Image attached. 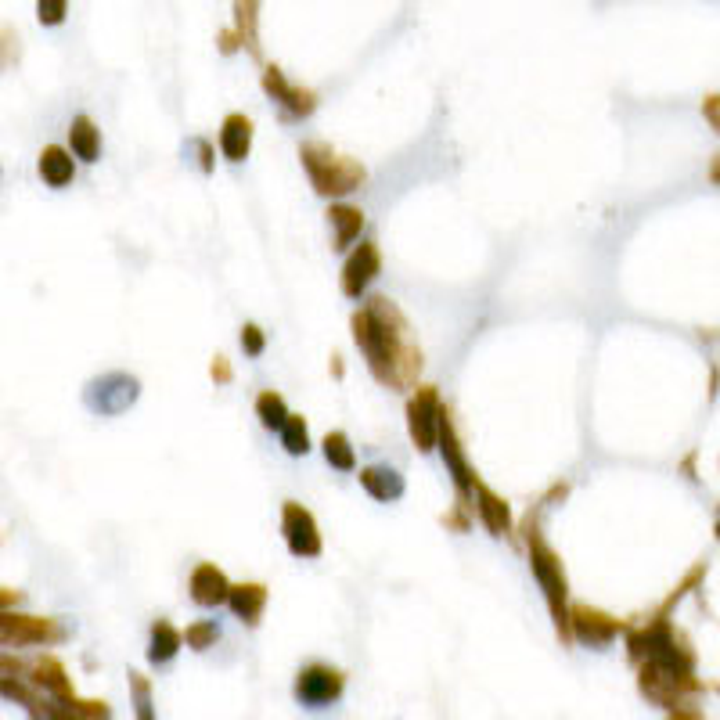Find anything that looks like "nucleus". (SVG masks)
<instances>
[{
    "instance_id": "1",
    "label": "nucleus",
    "mask_w": 720,
    "mask_h": 720,
    "mask_svg": "<svg viewBox=\"0 0 720 720\" xmlns=\"http://www.w3.org/2000/svg\"><path fill=\"white\" fill-rule=\"evenodd\" d=\"M353 342L360 346L368 371L386 389H418L422 375V346L414 339L411 321L389 296H371L350 317Z\"/></svg>"
},
{
    "instance_id": "27",
    "label": "nucleus",
    "mask_w": 720,
    "mask_h": 720,
    "mask_svg": "<svg viewBox=\"0 0 720 720\" xmlns=\"http://www.w3.org/2000/svg\"><path fill=\"white\" fill-rule=\"evenodd\" d=\"M321 447H324V461L332 468H339V472H357V450H353L350 436L342 429L328 432Z\"/></svg>"
},
{
    "instance_id": "36",
    "label": "nucleus",
    "mask_w": 720,
    "mask_h": 720,
    "mask_svg": "<svg viewBox=\"0 0 720 720\" xmlns=\"http://www.w3.org/2000/svg\"><path fill=\"white\" fill-rule=\"evenodd\" d=\"M209 378H213L216 386H231L234 382V368H231V360H227L224 353H216V357L209 360Z\"/></svg>"
},
{
    "instance_id": "35",
    "label": "nucleus",
    "mask_w": 720,
    "mask_h": 720,
    "mask_svg": "<svg viewBox=\"0 0 720 720\" xmlns=\"http://www.w3.org/2000/svg\"><path fill=\"white\" fill-rule=\"evenodd\" d=\"M0 677H26L29 681V659H18L0 648Z\"/></svg>"
},
{
    "instance_id": "15",
    "label": "nucleus",
    "mask_w": 720,
    "mask_h": 720,
    "mask_svg": "<svg viewBox=\"0 0 720 720\" xmlns=\"http://www.w3.org/2000/svg\"><path fill=\"white\" fill-rule=\"evenodd\" d=\"M472 512L479 515V522L486 526V533L490 537H508L512 544H519V533H515V519H512V504L504 501L497 490H490V486L479 479L476 483V494H472Z\"/></svg>"
},
{
    "instance_id": "6",
    "label": "nucleus",
    "mask_w": 720,
    "mask_h": 720,
    "mask_svg": "<svg viewBox=\"0 0 720 720\" xmlns=\"http://www.w3.org/2000/svg\"><path fill=\"white\" fill-rule=\"evenodd\" d=\"M137 396H141V382L134 375H126V371H105V375L90 378L83 386V404L101 418L126 414L137 404Z\"/></svg>"
},
{
    "instance_id": "43",
    "label": "nucleus",
    "mask_w": 720,
    "mask_h": 720,
    "mask_svg": "<svg viewBox=\"0 0 720 720\" xmlns=\"http://www.w3.org/2000/svg\"><path fill=\"white\" fill-rule=\"evenodd\" d=\"M695 458H699V454H695V450H692V454H688V458L681 461V468H684V472H688V479H699V476H695Z\"/></svg>"
},
{
    "instance_id": "46",
    "label": "nucleus",
    "mask_w": 720,
    "mask_h": 720,
    "mask_svg": "<svg viewBox=\"0 0 720 720\" xmlns=\"http://www.w3.org/2000/svg\"><path fill=\"white\" fill-rule=\"evenodd\" d=\"M717 540H720V519H717Z\"/></svg>"
},
{
    "instance_id": "29",
    "label": "nucleus",
    "mask_w": 720,
    "mask_h": 720,
    "mask_svg": "<svg viewBox=\"0 0 720 720\" xmlns=\"http://www.w3.org/2000/svg\"><path fill=\"white\" fill-rule=\"evenodd\" d=\"M130 699H134V717L137 720H159L155 717V692L152 681L137 670H130Z\"/></svg>"
},
{
    "instance_id": "13",
    "label": "nucleus",
    "mask_w": 720,
    "mask_h": 720,
    "mask_svg": "<svg viewBox=\"0 0 720 720\" xmlns=\"http://www.w3.org/2000/svg\"><path fill=\"white\" fill-rule=\"evenodd\" d=\"M281 533H285L288 551L296 558H317L324 551V540H321V530H317L314 512L303 508L299 501L281 504Z\"/></svg>"
},
{
    "instance_id": "21",
    "label": "nucleus",
    "mask_w": 720,
    "mask_h": 720,
    "mask_svg": "<svg viewBox=\"0 0 720 720\" xmlns=\"http://www.w3.org/2000/svg\"><path fill=\"white\" fill-rule=\"evenodd\" d=\"M328 224H332V249H350L364 231V213L350 202H332L328 206Z\"/></svg>"
},
{
    "instance_id": "14",
    "label": "nucleus",
    "mask_w": 720,
    "mask_h": 720,
    "mask_svg": "<svg viewBox=\"0 0 720 720\" xmlns=\"http://www.w3.org/2000/svg\"><path fill=\"white\" fill-rule=\"evenodd\" d=\"M382 274V252H378V242H360L357 249L346 256V263H342V296L346 299H360L364 292L371 288V281Z\"/></svg>"
},
{
    "instance_id": "16",
    "label": "nucleus",
    "mask_w": 720,
    "mask_h": 720,
    "mask_svg": "<svg viewBox=\"0 0 720 720\" xmlns=\"http://www.w3.org/2000/svg\"><path fill=\"white\" fill-rule=\"evenodd\" d=\"M29 684H36L47 699H58V702H72L76 699V688H72V677L65 670V663L51 652L44 656L29 659Z\"/></svg>"
},
{
    "instance_id": "41",
    "label": "nucleus",
    "mask_w": 720,
    "mask_h": 720,
    "mask_svg": "<svg viewBox=\"0 0 720 720\" xmlns=\"http://www.w3.org/2000/svg\"><path fill=\"white\" fill-rule=\"evenodd\" d=\"M216 44H220V51H224V54L242 51V44H238V33H234V29H224V33L216 36Z\"/></svg>"
},
{
    "instance_id": "11",
    "label": "nucleus",
    "mask_w": 720,
    "mask_h": 720,
    "mask_svg": "<svg viewBox=\"0 0 720 720\" xmlns=\"http://www.w3.org/2000/svg\"><path fill=\"white\" fill-rule=\"evenodd\" d=\"M0 638L4 645H62L69 641V630L62 620L51 616H29V612H0Z\"/></svg>"
},
{
    "instance_id": "32",
    "label": "nucleus",
    "mask_w": 720,
    "mask_h": 720,
    "mask_svg": "<svg viewBox=\"0 0 720 720\" xmlns=\"http://www.w3.org/2000/svg\"><path fill=\"white\" fill-rule=\"evenodd\" d=\"M440 522L447 526V533H468V530H472V504L454 501L447 512L440 515Z\"/></svg>"
},
{
    "instance_id": "17",
    "label": "nucleus",
    "mask_w": 720,
    "mask_h": 720,
    "mask_svg": "<svg viewBox=\"0 0 720 720\" xmlns=\"http://www.w3.org/2000/svg\"><path fill=\"white\" fill-rule=\"evenodd\" d=\"M191 598L202 609H216V605H227V594H231V580L224 576V569L216 562H198L188 576Z\"/></svg>"
},
{
    "instance_id": "37",
    "label": "nucleus",
    "mask_w": 720,
    "mask_h": 720,
    "mask_svg": "<svg viewBox=\"0 0 720 720\" xmlns=\"http://www.w3.org/2000/svg\"><path fill=\"white\" fill-rule=\"evenodd\" d=\"M702 116H706V123L713 126L720 134V94H710V98H702Z\"/></svg>"
},
{
    "instance_id": "19",
    "label": "nucleus",
    "mask_w": 720,
    "mask_h": 720,
    "mask_svg": "<svg viewBox=\"0 0 720 720\" xmlns=\"http://www.w3.org/2000/svg\"><path fill=\"white\" fill-rule=\"evenodd\" d=\"M357 479H360V486H364V494L375 497V501H382V504L400 501V497H404V490H407L404 476H400V472H396L393 465H368V468H360Z\"/></svg>"
},
{
    "instance_id": "30",
    "label": "nucleus",
    "mask_w": 720,
    "mask_h": 720,
    "mask_svg": "<svg viewBox=\"0 0 720 720\" xmlns=\"http://www.w3.org/2000/svg\"><path fill=\"white\" fill-rule=\"evenodd\" d=\"M180 634H184V645L195 648V652H209V648H216V641H220L216 620H195L188 623V630H180Z\"/></svg>"
},
{
    "instance_id": "45",
    "label": "nucleus",
    "mask_w": 720,
    "mask_h": 720,
    "mask_svg": "<svg viewBox=\"0 0 720 720\" xmlns=\"http://www.w3.org/2000/svg\"><path fill=\"white\" fill-rule=\"evenodd\" d=\"M332 371H335V378L346 375V368H342V357H339V353H335V357H332Z\"/></svg>"
},
{
    "instance_id": "12",
    "label": "nucleus",
    "mask_w": 720,
    "mask_h": 720,
    "mask_svg": "<svg viewBox=\"0 0 720 720\" xmlns=\"http://www.w3.org/2000/svg\"><path fill=\"white\" fill-rule=\"evenodd\" d=\"M260 83H263V90H267V98L278 101L281 119L296 123V119L314 116L317 94H314L310 87H303V83H292V80H288L285 72H281V65H263Z\"/></svg>"
},
{
    "instance_id": "7",
    "label": "nucleus",
    "mask_w": 720,
    "mask_h": 720,
    "mask_svg": "<svg viewBox=\"0 0 720 720\" xmlns=\"http://www.w3.org/2000/svg\"><path fill=\"white\" fill-rule=\"evenodd\" d=\"M342 692H346V674L332 663L299 666L296 684H292V695L303 710H328L342 699Z\"/></svg>"
},
{
    "instance_id": "33",
    "label": "nucleus",
    "mask_w": 720,
    "mask_h": 720,
    "mask_svg": "<svg viewBox=\"0 0 720 720\" xmlns=\"http://www.w3.org/2000/svg\"><path fill=\"white\" fill-rule=\"evenodd\" d=\"M242 350L245 357H263V350H267V335H263L260 324H242Z\"/></svg>"
},
{
    "instance_id": "28",
    "label": "nucleus",
    "mask_w": 720,
    "mask_h": 720,
    "mask_svg": "<svg viewBox=\"0 0 720 720\" xmlns=\"http://www.w3.org/2000/svg\"><path fill=\"white\" fill-rule=\"evenodd\" d=\"M278 436H281V447H285L292 458H306V454H310V429H306L303 414H288L285 429H281Z\"/></svg>"
},
{
    "instance_id": "8",
    "label": "nucleus",
    "mask_w": 720,
    "mask_h": 720,
    "mask_svg": "<svg viewBox=\"0 0 720 720\" xmlns=\"http://www.w3.org/2000/svg\"><path fill=\"white\" fill-rule=\"evenodd\" d=\"M436 450H440L443 465H447V476L450 483H454V490H458V501L472 504V494H476V468H472V461H468L465 447H461V436H458V425H454V411L450 407H443L440 414V436H436Z\"/></svg>"
},
{
    "instance_id": "34",
    "label": "nucleus",
    "mask_w": 720,
    "mask_h": 720,
    "mask_svg": "<svg viewBox=\"0 0 720 720\" xmlns=\"http://www.w3.org/2000/svg\"><path fill=\"white\" fill-rule=\"evenodd\" d=\"M65 15H69V4H65V0H40V4H36V18H40L44 26H62Z\"/></svg>"
},
{
    "instance_id": "44",
    "label": "nucleus",
    "mask_w": 720,
    "mask_h": 720,
    "mask_svg": "<svg viewBox=\"0 0 720 720\" xmlns=\"http://www.w3.org/2000/svg\"><path fill=\"white\" fill-rule=\"evenodd\" d=\"M710 180H713V184H717V188H720V155L710 162Z\"/></svg>"
},
{
    "instance_id": "42",
    "label": "nucleus",
    "mask_w": 720,
    "mask_h": 720,
    "mask_svg": "<svg viewBox=\"0 0 720 720\" xmlns=\"http://www.w3.org/2000/svg\"><path fill=\"white\" fill-rule=\"evenodd\" d=\"M566 494H569V483H555V486H548V494L540 497V504H544V508H551L555 501H566Z\"/></svg>"
},
{
    "instance_id": "5",
    "label": "nucleus",
    "mask_w": 720,
    "mask_h": 720,
    "mask_svg": "<svg viewBox=\"0 0 720 720\" xmlns=\"http://www.w3.org/2000/svg\"><path fill=\"white\" fill-rule=\"evenodd\" d=\"M638 670V692L645 695L652 706L659 710H677L684 702H692L695 695L706 688L695 674L688 670H677V666H663V663H641L634 666Z\"/></svg>"
},
{
    "instance_id": "20",
    "label": "nucleus",
    "mask_w": 720,
    "mask_h": 720,
    "mask_svg": "<svg viewBox=\"0 0 720 720\" xmlns=\"http://www.w3.org/2000/svg\"><path fill=\"white\" fill-rule=\"evenodd\" d=\"M227 609L245 623V627H256L267 609V587L256 584V580H245V584H231V594H227Z\"/></svg>"
},
{
    "instance_id": "23",
    "label": "nucleus",
    "mask_w": 720,
    "mask_h": 720,
    "mask_svg": "<svg viewBox=\"0 0 720 720\" xmlns=\"http://www.w3.org/2000/svg\"><path fill=\"white\" fill-rule=\"evenodd\" d=\"M234 33H238V44L263 62V47H260V4H252V0H238L234 4Z\"/></svg>"
},
{
    "instance_id": "40",
    "label": "nucleus",
    "mask_w": 720,
    "mask_h": 720,
    "mask_svg": "<svg viewBox=\"0 0 720 720\" xmlns=\"http://www.w3.org/2000/svg\"><path fill=\"white\" fill-rule=\"evenodd\" d=\"M26 594L22 591H15V587H0V612H8V609H15L18 602H22Z\"/></svg>"
},
{
    "instance_id": "22",
    "label": "nucleus",
    "mask_w": 720,
    "mask_h": 720,
    "mask_svg": "<svg viewBox=\"0 0 720 720\" xmlns=\"http://www.w3.org/2000/svg\"><path fill=\"white\" fill-rule=\"evenodd\" d=\"M36 170H40V180H44L47 188H65V184H72V177H76V159H72V152L62 148V144H47L44 152H40Z\"/></svg>"
},
{
    "instance_id": "39",
    "label": "nucleus",
    "mask_w": 720,
    "mask_h": 720,
    "mask_svg": "<svg viewBox=\"0 0 720 720\" xmlns=\"http://www.w3.org/2000/svg\"><path fill=\"white\" fill-rule=\"evenodd\" d=\"M195 152H198V166H202V173H213V144L202 141V137H195Z\"/></svg>"
},
{
    "instance_id": "9",
    "label": "nucleus",
    "mask_w": 720,
    "mask_h": 720,
    "mask_svg": "<svg viewBox=\"0 0 720 720\" xmlns=\"http://www.w3.org/2000/svg\"><path fill=\"white\" fill-rule=\"evenodd\" d=\"M627 630V620L587 602H569V634L584 648H609Z\"/></svg>"
},
{
    "instance_id": "38",
    "label": "nucleus",
    "mask_w": 720,
    "mask_h": 720,
    "mask_svg": "<svg viewBox=\"0 0 720 720\" xmlns=\"http://www.w3.org/2000/svg\"><path fill=\"white\" fill-rule=\"evenodd\" d=\"M666 720H706V713H702L692 699V702H684V706H677V710L666 713Z\"/></svg>"
},
{
    "instance_id": "18",
    "label": "nucleus",
    "mask_w": 720,
    "mask_h": 720,
    "mask_svg": "<svg viewBox=\"0 0 720 720\" xmlns=\"http://www.w3.org/2000/svg\"><path fill=\"white\" fill-rule=\"evenodd\" d=\"M220 152H224L227 162H245L252 152V119L245 116V112H231V116H224V123H220Z\"/></svg>"
},
{
    "instance_id": "31",
    "label": "nucleus",
    "mask_w": 720,
    "mask_h": 720,
    "mask_svg": "<svg viewBox=\"0 0 720 720\" xmlns=\"http://www.w3.org/2000/svg\"><path fill=\"white\" fill-rule=\"evenodd\" d=\"M18 58H22V36L15 26H0V72L18 65Z\"/></svg>"
},
{
    "instance_id": "24",
    "label": "nucleus",
    "mask_w": 720,
    "mask_h": 720,
    "mask_svg": "<svg viewBox=\"0 0 720 720\" xmlns=\"http://www.w3.org/2000/svg\"><path fill=\"white\" fill-rule=\"evenodd\" d=\"M69 152L80 162H98L101 155V130L90 116H76L69 123Z\"/></svg>"
},
{
    "instance_id": "25",
    "label": "nucleus",
    "mask_w": 720,
    "mask_h": 720,
    "mask_svg": "<svg viewBox=\"0 0 720 720\" xmlns=\"http://www.w3.org/2000/svg\"><path fill=\"white\" fill-rule=\"evenodd\" d=\"M180 648H184V634H180L170 620H155L152 623V638H148V663L152 666L173 663Z\"/></svg>"
},
{
    "instance_id": "4",
    "label": "nucleus",
    "mask_w": 720,
    "mask_h": 720,
    "mask_svg": "<svg viewBox=\"0 0 720 720\" xmlns=\"http://www.w3.org/2000/svg\"><path fill=\"white\" fill-rule=\"evenodd\" d=\"M299 159H303V170L314 184L317 195L324 198H342L357 191L364 180H368V170H364V162L350 159V155H339L332 144L324 141H303L299 148Z\"/></svg>"
},
{
    "instance_id": "10",
    "label": "nucleus",
    "mask_w": 720,
    "mask_h": 720,
    "mask_svg": "<svg viewBox=\"0 0 720 720\" xmlns=\"http://www.w3.org/2000/svg\"><path fill=\"white\" fill-rule=\"evenodd\" d=\"M440 414H443L440 389L418 382V389H411V396H407V432H411V443L418 447V454L436 450Z\"/></svg>"
},
{
    "instance_id": "26",
    "label": "nucleus",
    "mask_w": 720,
    "mask_h": 720,
    "mask_svg": "<svg viewBox=\"0 0 720 720\" xmlns=\"http://www.w3.org/2000/svg\"><path fill=\"white\" fill-rule=\"evenodd\" d=\"M288 404H285V396L278 393V389H263L260 396H256V418H260V425L263 429H270V432H281L285 429V422H288Z\"/></svg>"
},
{
    "instance_id": "3",
    "label": "nucleus",
    "mask_w": 720,
    "mask_h": 720,
    "mask_svg": "<svg viewBox=\"0 0 720 720\" xmlns=\"http://www.w3.org/2000/svg\"><path fill=\"white\" fill-rule=\"evenodd\" d=\"M627 659L634 666L641 663H663L695 674V648L681 627L670 616L648 612L641 623H627Z\"/></svg>"
},
{
    "instance_id": "47",
    "label": "nucleus",
    "mask_w": 720,
    "mask_h": 720,
    "mask_svg": "<svg viewBox=\"0 0 720 720\" xmlns=\"http://www.w3.org/2000/svg\"><path fill=\"white\" fill-rule=\"evenodd\" d=\"M717 695H720V684H717Z\"/></svg>"
},
{
    "instance_id": "2",
    "label": "nucleus",
    "mask_w": 720,
    "mask_h": 720,
    "mask_svg": "<svg viewBox=\"0 0 720 720\" xmlns=\"http://www.w3.org/2000/svg\"><path fill=\"white\" fill-rule=\"evenodd\" d=\"M544 504H533L526 519L519 522V533H522V544L530 551V573L537 576L540 591H544V602H548L551 612V623H555V634L562 645H573V634H569V576L566 566H562V558L558 551L548 544L544 537Z\"/></svg>"
}]
</instances>
